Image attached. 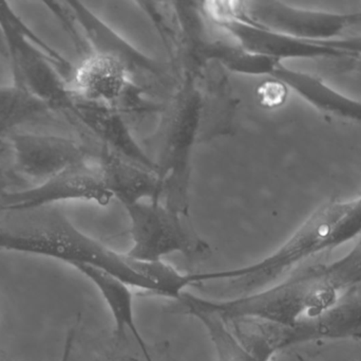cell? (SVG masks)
I'll use <instances>...</instances> for the list:
<instances>
[{"label": "cell", "mask_w": 361, "mask_h": 361, "mask_svg": "<svg viewBox=\"0 0 361 361\" xmlns=\"http://www.w3.org/2000/svg\"><path fill=\"white\" fill-rule=\"evenodd\" d=\"M0 251L16 252L97 267L130 283L135 264L121 254L78 229L59 206L36 209H0Z\"/></svg>", "instance_id": "6da1fadb"}, {"label": "cell", "mask_w": 361, "mask_h": 361, "mask_svg": "<svg viewBox=\"0 0 361 361\" xmlns=\"http://www.w3.org/2000/svg\"><path fill=\"white\" fill-rule=\"evenodd\" d=\"M179 84L165 104L160 124V152L154 159L163 186L162 201L189 215V184L193 148L202 142L204 102L197 81L180 73Z\"/></svg>", "instance_id": "7a4b0ae2"}, {"label": "cell", "mask_w": 361, "mask_h": 361, "mask_svg": "<svg viewBox=\"0 0 361 361\" xmlns=\"http://www.w3.org/2000/svg\"><path fill=\"white\" fill-rule=\"evenodd\" d=\"M0 23L13 84L46 104L69 124L73 100L68 80L73 66L33 33L8 2L0 1Z\"/></svg>", "instance_id": "3957f363"}, {"label": "cell", "mask_w": 361, "mask_h": 361, "mask_svg": "<svg viewBox=\"0 0 361 361\" xmlns=\"http://www.w3.org/2000/svg\"><path fill=\"white\" fill-rule=\"evenodd\" d=\"M361 235V194L347 201H331L314 212L276 251L248 265L246 278L264 288L317 252L341 245Z\"/></svg>", "instance_id": "277c9868"}, {"label": "cell", "mask_w": 361, "mask_h": 361, "mask_svg": "<svg viewBox=\"0 0 361 361\" xmlns=\"http://www.w3.org/2000/svg\"><path fill=\"white\" fill-rule=\"evenodd\" d=\"M66 2L82 35L86 54L95 52L112 57L154 101L165 105L171 100L179 84L171 63L157 61L135 48L82 2Z\"/></svg>", "instance_id": "5b68a950"}, {"label": "cell", "mask_w": 361, "mask_h": 361, "mask_svg": "<svg viewBox=\"0 0 361 361\" xmlns=\"http://www.w3.org/2000/svg\"><path fill=\"white\" fill-rule=\"evenodd\" d=\"M125 209L133 241L126 254L133 260L159 263L171 254L199 258L210 251L209 245L189 222V215L171 209L162 201H137L125 206Z\"/></svg>", "instance_id": "8992f818"}, {"label": "cell", "mask_w": 361, "mask_h": 361, "mask_svg": "<svg viewBox=\"0 0 361 361\" xmlns=\"http://www.w3.org/2000/svg\"><path fill=\"white\" fill-rule=\"evenodd\" d=\"M68 83L80 97L114 108L126 119L162 114L164 110V105L137 86L122 64L101 53L89 52L82 57Z\"/></svg>", "instance_id": "52a82bcc"}, {"label": "cell", "mask_w": 361, "mask_h": 361, "mask_svg": "<svg viewBox=\"0 0 361 361\" xmlns=\"http://www.w3.org/2000/svg\"><path fill=\"white\" fill-rule=\"evenodd\" d=\"M114 199L105 172L94 154L46 182L2 195L0 209H36L69 201H86L105 207Z\"/></svg>", "instance_id": "ba28073f"}, {"label": "cell", "mask_w": 361, "mask_h": 361, "mask_svg": "<svg viewBox=\"0 0 361 361\" xmlns=\"http://www.w3.org/2000/svg\"><path fill=\"white\" fill-rule=\"evenodd\" d=\"M204 13L242 50L284 63L286 59H345L326 42H312L244 23L221 11L214 1L202 2Z\"/></svg>", "instance_id": "9c48e42d"}, {"label": "cell", "mask_w": 361, "mask_h": 361, "mask_svg": "<svg viewBox=\"0 0 361 361\" xmlns=\"http://www.w3.org/2000/svg\"><path fill=\"white\" fill-rule=\"evenodd\" d=\"M13 169L23 179L40 184L95 154L78 138L19 131L8 138Z\"/></svg>", "instance_id": "30bf717a"}, {"label": "cell", "mask_w": 361, "mask_h": 361, "mask_svg": "<svg viewBox=\"0 0 361 361\" xmlns=\"http://www.w3.org/2000/svg\"><path fill=\"white\" fill-rule=\"evenodd\" d=\"M72 268L86 278L99 290L103 300L111 313L114 324V336L116 341H128L133 336L141 350L142 356L146 361H156L152 358L147 343L144 341L139 326L135 321V305L131 288L126 283L110 275L109 273L85 264H76Z\"/></svg>", "instance_id": "8fae6325"}, {"label": "cell", "mask_w": 361, "mask_h": 361, "mask_svg": "<svg viewBox=\"0 0 361 361\" xmlns=\"http://www.w3.org/2000/svg\"><path fill=\"white\" fill-rule=\"evenodd\" d=\"M267 78L292 89L299 97L326 114L361 123V101L338 93L316 76L290 69L284 63L276 61Z\"/></svg>", "instance_id": "7c38bea8"}, {"label": "cell", "mask_w": 361, "mask_h": 361, "mask_svg": "<svg viewBox=\"0 0 361 361\" xmlns=\"http://www.w3.org/2000/svg\"><path fill=\"white\" fill-rule=\"evenodd\" d=\"M220 318L238 343L259 361H271L278 352L305 336L300 324L284 326L258 318Z\"/></svg>", "instance_id": "4fadbf2b"}, {"label": "cell", "mask_w": 361, "mask_h": 361, "mask_svg": "<svg viewBox=\"0 0 361 361\" xmlns=\"http://www.w3.org/2000/svg\"><path fill=\"white\" fill-rule=\"evenodd\" d=\"M57 117L46 104L15 84L0 86V148L14 134Z\"/></svg>", "instance_id": "5bb4252c"}, {"label": "cell", "mask_w": 361, "mask_h": 361, "mask_svg": "<svg viewBox=\"0 0 361 361\" xmlns=\"http://www.w3.org/2000/svg\"><path fill=\"white\" fill-rule=\"evenodd\" d=\"M178 302L183 313L199 321L207 332L220 361H259L247 353L227 330L222 319L214 312L205 309L197 302V297L190 292H183Z\"/></svg>", "instance_id": "9a60e30c"}, {"label": "cell", "mask_w": 361, "mask_h": 361, "mask_svg": "<svg viewBox=\"0 0 361 361\" xmlns=\"http://www.w3.org/2000/svg\"><path fill=\"white\" fill-rule=\"evenodd\" d=\"M6 150V148H0V155ZM27 187V182L15 172L13 167L6 169L0 167V196L13 191Z\"/></svg>", "instance_id": "2e32d148"}, {"label": "cell", "mask_w": 361, "mask_h": 361, "mask_svg": "<svg viewBox=\"0 0 361 361\" xmlns=\"http://www.w3.org/2000/svg\"><path fill=\"white\" fill-rule=\"evenodd\" d=\"M102 361H145V360H137L135 356L129 355L127 352L120 351V347H118V343H116V350L114 351L110 352L109 354L106 355V357L104 358Z\"/></svg>", "instance_id": "e0dca14e"}, {"label": "cell", "mask_w": 361, "mask_h": 361, "mask_svg": "<svg viewBox=\"0 0 361 361\" xmlns=\"http://www.w3.org/2000/svg\"><path fill=\"white\" fill-rule=\"evenodd\" d=\"M74 332L69 333L67 339H66L65 347H63V355L61 361H71L72 351H73Z\"/></svg>", "instance_id": "ac0fdd59"}, {"label": "cell", "mask_w": 361, "mask_h": 361, "mask_svg": "<svg viewBox=\"0 0 361 361\" xmlns=\"http://www.w3.org/2000/svg\"><path fill=\"white\" fill-rule=\"evenodd\" d=\"M0 57L6 59L8 57V50H6V37H4V30H2L1 23H0Z\"/></svg>", "instance_id": "d6986e66"}, {"label": "cell", "mask_w": 361, "mask_h": 361, "mask_svg": "<svg viewBox=\"0 0 361 361\" xmlns=\"http://www.w3.org/2000/svg\"><path fill=\"white\" fill-rule=\"evenodd\" d=\"M345 67L353 71L361 72V59H350L345 61Z\"/></svg>", "instance_id": "ffe728a7"}]
</instances>
